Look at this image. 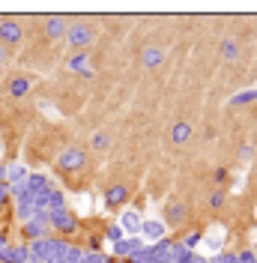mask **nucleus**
I'll use <instances>...</instances> for the list:
<instances>
[]
</instances>
